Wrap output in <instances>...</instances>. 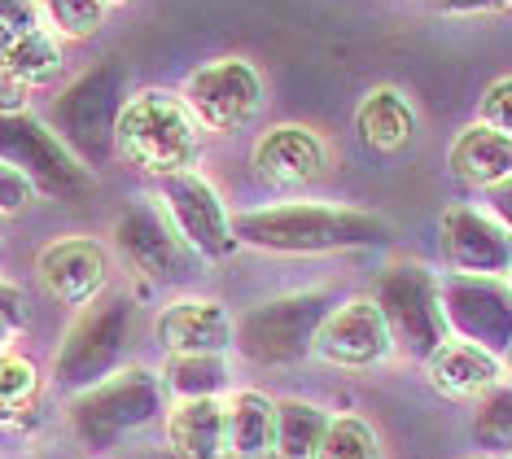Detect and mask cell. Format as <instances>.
I'll return each mask as SVG.
<instances>
[{
	"label": "cell",
	"instance_id": "6da1fadb",
	"mask_svg": "<svg viewBox=\"0 0 512 459\" xmlns=\"http://www.w3.org/2000/svg\"><path fill=\"white\" fill-rule=\"evenodd\" d=\"M206 149V132L193 119L180 92L136 88L127 97L119 127H114V158L149 180H171L180 171H197Z\"/></svg>",
	"mask_w": 512,
	"mask_h": 459
},
{
	"label": "cell",
	"instance_id": "7a4b0ae2",
	"mask_svg": "<svg viewBox=\"0 0 512 459\" xmlns=\"http://www.w3.org/2000/svg\"><path fill=\"white\" fill-rule=\"evenodd\" d=\"M386 223L333 202H272L237 215V241L267 254H329L377 245Z\"/></svg>",
	"mask_w": 512,
	"mask_h": 459
},
{
	"label": "cell",
	"instance_id": "3957f363",
	"mask_svg": "<svg viewBox=\"0 0 512 459\" xmlns=\"http://www.w3.org/2000/svg\"><path fill=\"white\" fill-rule=\"evenodd\" d=\"M132 88H127V70L119 62H101L84 70L71 88L57 97L49 127L62 136V145L75 153L92 171L106 153H114V127Z\"/></svg>",
	"mask_w": 512,
	"mask_h": 459
},
{
	"label": "cell",
	"instance_id": "277c9868",
	"mask_svg": "<svg viewBox=\"0 0 512 459\" xmlns=\"http://www.w3.org/2000/svg\"><path fill=\"white\" fill-rule=\"evenodd\" d=\"M154 206L162 210L167 228L176 232V241L202 263H224L241 250L237 241V215L219 197L215 180H206L202 171H180L171 180H158Z\"/></svg>",
	"mask_w": 512,
	"mask_h": 459
},
{
	"label": "cell",
	"instance_id": "5b68a950",
	"mask_svg": "<svg viewBox=\"0 0 512 459\" xmlns=\"http://www.w3.org/2000/svg\"><path fill=\"white\" fill-rule=\"evenodd\" d=\"M184 105L193 110V119L202 123L206 136H237L263 114L267 84L263 70L250 57H211L184 79L180 88Z\"/></svg>",
	"mask_w": 512,
	"mask_h": 459
},
{
	"label": "cell",
	"instance_id": "8992f818",
	"mask_svg": "<svg viewBox=\"0 0 512 459\" xmlns=\"http://www.w3.org/2000/svg\"><path fill=\"white\" fill-rule=\"evenodd\" d=\"M0 158L14 162L31 175V184L49 197H84L92 188V171L62 145V136L53 132L36 114H18V119H0Z\"/></svg>",
	"mask_w": 512,
	"mask_h": 459
},
{
	"label": "cell",
	"instance_id": "52a82bcc",
	"mask_svg": "<svg viewBox=\"0 0 512 459\" xmlns=\"http://www.w3.org/2000/svg\"><path fill=\"white\" fill-rule=\"evenodd\" d=\"M311 355L329 368L368 372L394 355V328L377 298H346L320 320Z\"/></svg>",
	"mask_w": 512,
	"mask_h": 459
},
{
	"label": "cell",
	"instance_id": "ba28073f",
	"mask_svg": "<svg viewBox=\"0 0 512 459\" xmlns=\"http://www.w3.org/2000/svg\"><path fill=\"white\" fill-rule=\"evenodd\" d=\"M329 167H333V149L311 123H272L250 145L254 180L276 188V193L311 188L329 175Z\"/></svg>",
	"mask_w": 512,
	"mask_h": 459
},
{
	"label": "cell",
	"instance_id": "9c48e42d",
	"mask_svg": "<svg viewBox=\"0 0 512 459\" xmlns=\"http://www.w3.org/2000/svg\"><path fill=\"white\" fill-rule=\"evenodd\" d=\"M36 280L57 306L84 311L110 289L114 254L97 237H53L36 254Z\"/></svg>",
	"mask_w": 512,
	"mask_h": 459
},
{
	"label": "cell",
	"instance_id": "30bf717a",
	"mask_svg": "<svg viewBox=\"0 0 512 459\" xmlns=\"http://www.w3.org/2000/svg\"><path fill=\"white\" fill-rule=\"evenodd\" d=\"M154 341L171 355H224L237 346V320L219 298H176L154 315Z\"/></svg>",
	"mask_w": 512,
	"mask_h": 459
},
{
	"label": "cell",
	"instance_id": "8fae6325",
	"mask_svg": "<svg viewBox=\"0 0 512 459\" xmlns=\"http://www.w3.org/2000/svg\"><path fill=\"white\" fill-rule=\"evenodd\" d=\"M429 390L451 398V403H473L504 385V359L495 355L486 341L473 337H442L425 359Z\"/></svg>",
	"mask_w": 512,
	"mask_h": 459
},
{
	"label": "cell",
	"instance_id": "7c38bea8",
	"mask_svg": "<svg viewBox=\"0 0 512 459\" xmlns=\"http://www.w3.org/2000/svg\"><path fill=\"white\" fill-rule=\"evenodd\" d=\"M316 315L307 320V298H285V302H267L263 311H254L237 333V346L246 355L263 363H289L302 350L316 346Z\"/></svg>",
	"mask_w": 512,
	"mask_h": 459
},
{
	"label": "cell",
	"instance_id": "4fadbf2b",
	"mask_svg": "<svg viewBox=\"0 0 512 459\" xmlns=\"http://www.w3.org/2000/svg\"><path fill=\"white\" fill-rule=\"evenodd\" d=\"M114 241H119L127 263H132L141 276H154V280L180 276L184 245L176 241V232L167 228V219H162V210L154 206V197H149L145 206L123 210L119 228H114Z\"/></svg>",
	"mask_w": 512,
	"mask_h": 459
},
{
	"label": "cell",
	"instance_id": "5bb4252c",
	"mask_svg": "<svg viewBox=\"0 0 512 459\" xmlns=\"http://www.w3.org/2000/svg\"><path fill=\"white\" fill-rule=\"evenodd\" d=\"M167 446L176 459H224L228 455V416L224 398H176L162 420Z\"/></svg>",
	"mask_w": 512,
	"mask_h": 459
},
{
	"label": "cell",
	"instance_id": "9a60e30c",
	"mask_svg": "<svg viewBox=\"0 0 512 459\" xmlns=\"http://www.w3.org/2000/svg\"><path fill=\"white\" fill-rule=\"evenodd\" d=\"M447 171L469 188H499L512 180V136L486 123L460 127L447 149Z\"/></svg>",
	"mask_w": 512,
	"mask_h": 459
},
{
	"label": "cell",
	"instance_id": "2e32d148",
	"mask_svg": "<svg viewBox=\"0 0 512 459\" xmlns=\"http://www.w3.org/2000/svg\"><path fill=\"white\" fill-rule=\"evenodd\" d=\"M355 136L372 153H403L416 140V110L399 88H368L355 105Z\"/></svg>",
	"mask_w": 512,
	"mask_h": 459
},
{
	"label": "cell",
	"instance_id": "e0dca14e",
	"mask_svg": "<svg viewBox=\"0 0 512 459\" xmlns=\"http://www.w3.org/2000/svg\"><path fill=\"white\" fill-rule=\"evenodd\" d=\"M158 407V390L149 381V372H119L114 381H106L101 390H92L84 403H79V425H97V433L106 438L110 429L123 425H141L149 411Z\"/></svg>",
	"mask_w": 512,
	"mask_h": 459
},
{
	"label": "cell",
	"instance_id": "ac0fdd59",
	"mask_svg": "<svg viewBox=\"0 0 512 459\" xmlns=\"http://www.w3.org/2000/svg\"><path fill=\"white\" fill-rule=\"evenodd\" d=\"M442 237H447V258L460 272L495 276L508 267V237L491 219L473 215V210H451L442 219Z\"/></svg>",
	"mask_w": 512,
	"mask_h": 459
},
{
	"label": "cell",
	"instance_id": "d6986e66",
	"mask_svg": "<svg viewBox=\"0 0 512 459\" xmlns=\"http://www.w3.org/2000/svg\"><path fill=\"white\" fill-rule=\"evenodd\" d=\"M224 416H228V455L232 459L276 455V420H281V403H272L263 390H232L224 398Z\"/></svg>",
	"mask_w": 512,
	"mask_h": 459
},
{
	"label": "cell",
	"instance_id": "ffe728a7",
	"mask_svg": "<svg viewBox=\"0 0 512 459\" xmlns=\"http://www.w3.org/2000/svg\"><path fill=\"white\" fill-rule=\"evenodd\" d=\"M14 75L22 79V84L31 88H49L57 84V79L66 75V44L57 40L53 31H22L14 40V49H9V62H5Z\"/></svg>",
	"mask_w": 512,
	"mask_h": 459
},
{
	"label": "cell",
	"instance_id": "44dd1931",
	"mask_svg": "<svg viewBox=\"0 0 512 459\" xmlns=\"http://www.w3.org/2000/svg\"><path fill=\"white\" fill-rule=\"evenodd\" d=\"M44 31H53L62 44H79L92 40L110 18L106 0H36Z\"/></svg>",
	"mask_w": 512,
	"mask_h": 459
},
{
	"label": "cell",
	"instance_id": "7402d4cb",
	"mask_svg": "<svg viewBox=\"0 0 512 459\" xmlns=\"http://www.w3.org/2000/svg\"><path fill=\"white\" fill-rule=\"evenodd\" d=\"M329 416L311 403H281V420H276V455L281 459H316Z\"/></svg>",
	"mask_w": 512,
	"mask_h": 459
},
{
	"label": "cell",
	"instance_id": "603a6c76",
	"mask_svg": "<svg viewBox=\"0 0 512 459\" xmlns=\"http://www.w3.org/2000/svg\"><path fill=\"white\" fill-rule=\"evenodd\" d=\"M162 381L180 398H211L228 381V372L219 355H171L167 368H162Z\"/></svg>",
	"mask_w": 512,
	"mask_h": 459
},
{
	"label": "cell",
	"instance_id": "cb8c5ba5",
	"mask_svg": "<svg viewBox=\"0 0 512 459\" xmlns=\"http://www.w3.org/2000/svg\"><path fill=\"white\" fill-rule=\"evenodd\" d=\"M316 459H381L377 429L364 416H333Z\"/></svg>",
	"mask_w": 512,
	"mask_h": 459
},
{
	"label": "cell",
	"instance_id": "d4e9b609",
	"mask_svg": "<svg viewBox=\"0 0 512 459\" xmlns=\"http://www.w3.org/2000/svg\"><path fill=\"white\" fill-rule=\"evenodd\" d=\"M36 398H40V368L27 355L9 350V355L0 359V403L14 407L18 416H27V407L36 403Z\"/></svg>",
	"mask_w": 512,
	"mask_h": 459
},
{
	"label": "cell",
	"instance_id": "484cf974",
	"mask_svg": "<svg viewBox=\"0 0 512 459\" xmlns=\"http://www.w3.org/2000/svg\"><path fill=\"white\" fill-rule=\"evenodd\" d=\"M36 197H40V188L31 184V175L0 158V219L22 215L27 206H36Z\"/></svg>",
	"mask_w": 512,
	"mask_h": 459
},
{
	"label": "cell",
	"instance_id": "4316f807",
	"mask_svg": "<svg viewBox=\"0 0 512 459\" xmlns=\"http://www.w3.org/2000/svg\"><path fill=\"white\" fill-rule=\"evenodd\" d=\"M477 123L512 136V75H499L486 84L482 101H477Z\"/></svg>",
	"mask_w": 512,
	"mask_h": 459
},
{
	"label": "cell",
	"instance_id": "83f0119b",
	"mask_svg": "<svg viewBox=\"0 0 512 459\" xmlns=\"http://www.w3.org/2000/svg\"><path fill=\"white\" fill-rule=\"evenodd\" d=\"M31 97L36 88L22 84L9 66H0V119H18V114H31Z\"/></svg>",
	"mask_w": 512,
	"mask_h": 459
},
{
	"label": "cell",
	"instance_id": "f1b7e54d",
	"mask_svg": "<svg viewBox=\"0 0 512 459\" xmlns=\"http://www.w3.org/2000/svg\"><path fill=\"white\" fill-rule=\"evenodd\" d=\"M425 9L447 18H477V14H512V0H421Z\"/></svg>",
	"mask_w": 512,
	"mask_h": 459
},
{
	"label": "cell",
	"instance_id": "f546056e",
	"mask_svg": "<svg viewBox=\"0 0 512 459\" xmlns=\"http://www.w3.org/2000/svg\"><path fill=\"white\" fill-rule=\"evenodd\" d=\"M0 22H5V27H14L18 35H22V31L44 27L36 0H0Z\"/></svg>",
	"mask_w": 512,
	"mask_h": 459
},
{
	"label": "cell",
	"instance_id": "4dcf8cb0",
	"mask_svg": "<svg viewBox=\"0 0 512 459\" xmlns=\"http://www.w3.org/2000/svg\"><path fill=\"white\" fill-rule=\"evenodd\" d=\"M0 320L14 328V333L27 324V298H22V289L9 285V280H0Z\"/></svg>",
	"mask_w": 512,
	"mask_h": 459
},
{
	"label": "cell",
	"instance_id": "1f68e13d",
	"mask_svg": "<svg viewBox=\"0 0 512 459\" xmlns=\"http://www.w3.org/2000/svg\"><path fill=\"white\" fill-rule=\"evenodd\" d=\"M491 193H495V215L512 228V180H508V184H499V188H491Z\"/></svg>",
	"mask_w": 512,
	"mask_h": 459
},
{
	"label": "cell",
	"instance_id": "d6a6232c",
	"mask_svg": "<svg viewBox=\"0 0 512 459\" xmlns=\"http://www.w3.org/2000/svg\"><path fill=\"white\" fill-rule=\"evenodd\" d=\"M14 40H18V31H14V27H5V22H0V66L9 62V49H14Z\"/></svg>",
	"mask_w": 512,
	"mask_h": 459
},
{
	"label": "cell",
	"instance_id": "836d02e7",
	"mask_svg": "<svg viewBox=\"0 0 512 459\" xmlns=\"http://www.w3.org/2000/svg\"><path fill=\"white\" fill-rule=\"evenodd\" d=\"M18 420H22V416H18V411H14V407H5V403H0V429L18 425Z\"/></svg>",
	"mask_w": 512,
	"mask_h": 459
},
{
	"label": "cell",
	"instance_id": "e575fe53",
	"mask_svg": "<svg viewBox=\"0 0 512 459\" xmlns=\"http://www.w3.org/2000/svg\"><path fill=\"white\" fill-rule=\"evenodd\" d=\"M9 337H14V328H9L5 320H0V359L9 355Z\"/></svg>",
	"mask_w": 512,
	"mask_h": 459
},
{
	"label": "cell",
	"instance_id": "d590c367",
	"mask_svg": "<svg viewBox=\"0 0 512 459\" xmlns=\"http://www.w3.org/2000/svg\"><path fill=\"white\" fill-rule=\"evenodd\" d=\"M106 5H110V9H114V5H132V0H106Z\"/></svg>",
	"mask_w": 512,
	"mask_h": 459
},
{
	"label": "cell",
	"instance_id": "8d00e7d4",
	"mask_svg": "<svg viewBox=\"0 0 512 459\" xmlns=\"http://www.w3.org/2000/svg\"><path fill=\"white\" fill-rule=\"evenodd\" d=\"M508 363H512V359H508Z\"/></svg>",
	"mask_w": 512,
	"mask_h": 459
}]
</instances>
